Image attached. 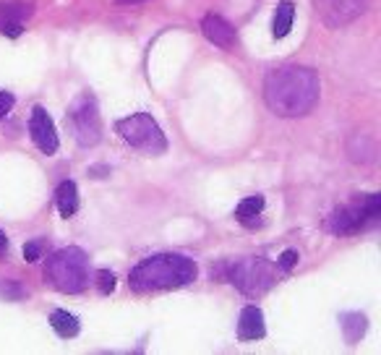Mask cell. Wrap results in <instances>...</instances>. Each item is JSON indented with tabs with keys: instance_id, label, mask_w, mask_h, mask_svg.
I'll use <instances>...</instances> for the list:
<instances>
[{
	"instance_id": "1",
	"label": "cell",
	"mask_w": 381,
	"mask_h": 355,
	"mask_svg": "<svg viewBox=\"0 0 381 355\" xmlns=\"http://www.w3.org/2000/svg\"><path fill=\"white\" fill-rule=\"evenodd\" d=\"M319 76L311 68L285 66V68L269 71L264 78V100L272 113L282 118H298L313 110L319 102Z\"/></svg>"
},
{
	"instance_id": "2",
	"label": "cell",
	"mask_w": 381,
	"mask_h": 355,
	"mask_svg": "<svg viewBox=\"0 0 381 355\" xmlns=\"http://www.w3.org/2000/svg\"><path fill=\"white\" fill-rule=\"evenodd\" d=\"M199 275L193 259L181 253H157L131 269L128 285L136 293H157V290H175L190 285Z\"/></svg>"
},
{
	"instance_id": "3",
	"label": "cell",
	"mask_w": 381,
	"mask_h": 355,
	"mask_svg": "<svg viewBox=\"0 0 381 355\" xmlns=\"http://www.w3.org/2000/svg\"><path fill=\"white\" fill-rule=\"evenodd\" d=\"M44 279L61 293H84L89 285V256L76 246L55 251L44 264Z\"/></svg>"
},
{
	"instance_id": "4",
	"label": "cell",
	"mask_w": 381,
	"mask_h": 355,
	"mask_svg": "<svg viewBox=\"0 0 381 355\" xmlns=\"http://www.w3.org/2000/svg\"><path fill=\"white\" fill-rule=\"evenodd\" d=\"M115 128L121 133V139L131 144L133 149H139L144 155H162L167 149V139L162 128L157 126V121L147 113H136L131 118L115 123Z\"/></svg>"
},
{
	"instance_id": "5",
	"label": "cell",
	"mask_w": 381,
	"mask_h": 355,
	"mask_svg": "<svg viewBox=\"0 0 381 355\" xmlns=\"http://www.w3.org/2000/svg\"><path fill=\"white\" fill-rule=\"evenodd\" d=\"M381 217V196L379 193H368L365 199L339 207L334 215L329 217V230L334 235H353L363 227L379 222Z\"/></svg>"
},
{
	"instance_id": "6",
	"label": "cell",
	"mask_w": 381,
	"mask_h": 355,
	"mask_svg": "<svg viewBox=\"0 0 381 355\" xmlns=\"http://www.w3.org/2000/svg\"><path fill=\"white\" fill-rule=\"evenodd\" d=\"M68 123L81 147L99 144V139H102V118H99L97 100L92 95H81L73 100L68 110Z\"/></svg>"
},
{
	"instance_id": "7",
	"label": "cell",
	"mask_w": 381,
	"mask_h": 355,
	"mask_svg": "<svg viewBox=\"0 0 381 355\" xmlns=\"http://www.w3.org/2000/svg\"><path fill=\"white\" fill-rule=\"evenodd\" d=\"M230 282L246 295H264L274 285V272L264 259H243L230 267Z\"/></svg>"
},
{
	"instance_id": "8",
	"label": "cell",
	"mask_w": 381,
	"mask_h": 355,
	"mask_svg": "<svg viewBox=\"0 0 381 355\" xmlns=\"http://www.w3.org/2000/svg\"><path fill=\"white\" fill-rule=\"evenodd\" d=\"M371 0H316V13L329 29L353 24L368 11Z\"/></svg>"
},
{
	"instance_id": "9",
	"label": "cell",
	"mask_w": 381,
	"mask_h": 355,
	"mask_svg": "<svg viewBox=\"0 0 381 355\" xmlns=\"http://www.w3.org/2000/svg\"><path fill=\"white\" fill-rule=\"evenodd\" d=\"M29 133H32V141L37 144L40 152L44 155H55L58 152V133H55V123L47 115L44 107L37 104L32 110V118H29Z\"/></svg>"
},
{
	"instance_id": "10",
	"label": "cell",
	"mask_w": 381,
	"mask_h": 355,
	"mask_svg": "<svg viewBox=\"0 0 381 355\" xmlns=\"http://www.w3.org/2000/svg\"><path fill=\"white\" fill-rule=\"evenodd\" d=\"M201 32L207 37L209 42L217 44V47H222V50H233L235 42H238V35H235V29L227 24L222 16H214V13H209L204 16L201 21Z\"/></svg>"
},
{
	"instance_id": "11",
	"label": "cell",
	"mask_w": 381,
	"mask_h": 355,
	"mask_svg": "<svg viewBox=\"0 0 381 355\" xmlns=\"http://www.w3.org/2000/svg\"><path fill=\"white\" fill-rule=\"evenodd\" d=\"M35 13L32 6L24 3H8V6H0V35L6 37H18L24 32L26 18Z\"/></svg>"
},
{
	"instance_id": "12",
	"label": "cell",
	"mask_w": 381,
	"mask_h": 355,
	"mask_svg": "<svg viewBox=\"0 0 381 355\" xmlns=\"http://www.w3.org/2000/svg\"><path fill=\"white\" fill-rule=\"evenodd\" d=\"M267 335V324H264V313L259 306H246L238 319V339L241 342H256Z\"/></svg>"
},
{
	"instance_id": "13",
	"label": "cell",
	"mask_w": 381,
	"mask_h": 355,
	"mask_svg": "<svg viewBox=\"0 0 381 355\" xmlns=\"http://www.w3.org/2000/svg\"><path fill=\"white\" fill-rule=\"evenodd\" d=\"M261 212H264V196H248L235 207V219L246 227L261 225Z\"/></svg>"
},
{
	"instance_id": "14",
	"label": "cell",
	"mask_w": 381,
	"mask_h": 355,
	"mask_svg": "<svg viewBox=\"0 0 381 355\" xmlns=\"http://www.w3.org/2000/svg\"><path fill=\"white\" fill-rule=\"evenodd\" d=\"M55 204H58V212L61 217H73L78 212V188L73 181H63L55 191Z\"/></svg>"
},
{
	"instance_id": "15",
	"label": "cell",
	"mask_w": 381,
	"mask_h": 355,
	"mask_svg": "<svg viewBox=\"0 0 381 355\" xmlns=\"http://www.w3.org/2000/svg\"><path fill=\"white\" fill-rule=\"evenodd\" d=\"M50 327L55 330V335L63 339H71V337H76L78 330H81V324H78V319L73 316V313L68 311H52L50 313Z\"/></svg>"
},
{
	"instance_id": "16",
	"label": "cell",
	"mask_w": 381,
	"mask_h": 355,
	"mask_svg": "<svg viewBox=\"0 0 381 355\" xmlns=\"http://www.w3.org/2000/svg\"><path fill=\"white\" fill-rule=\"evenodd\" d=\"M293 18H295V6L290 0H282L274 11V21H272V35L282 40V37L290 35V29H293Z\"/></svg>"
},
{
	"instance_id": "17",
	"label": "cell",
	"mask_w": 381,
	"mask_h": 355,
	"mask_svg": "<svg viewBox=\"0 0 381 355\" xmlns=\"http://www.w3.org/2000/svg\"><path fill=\"white\" fill-rule=\"evenodd\" d=\"M342 319V332H345V339L350 342V345H356L358 339L363 337L365 332V316L358 311H347L339 316Z\"/></svg>"
},
{
	"instance_id": "18",
	"label": "cell",
	"mask_w": 381,
	"mask_h": 355,
	"mask_svg": "<svg viewBox=\"0 0 381 355\" xmlns=\"http://www.w3.org/2000/svg\"><path fill=\"white\" fill-rule=\"evenodd\" d=\"M0 298L3 301H21V298H26V290L21 285H16V282H0Z\"/></svg>"
},
{
	"instance_id": "19",
	"label": "cell",
	"mask_w": 381,
	"mask_h": 355,
	"mask_svg": "<svg viewBox=\"0 0 381 355\" xmlns=\"http://www.w3.org/2000/svg\"><path fill=\"white\" fill-rule=\"evenodd\" d=\"M97 290L102 295H110L115 290V275L113 272H107V269H99L97 272Z\"/></svg>"
},
{
	"instance_id": "20",
	"label": "cell",
	"mask_w": 381,
	"mask_h": 355,
	"mask_svg": "<svg viewBox=\"0 0 381 355\" xmlns=\"http://www.w3.org/2000/svg\"><path fill=\"white\" fill-rule=\"evenodd\" d=\"M24 259L29 261V264H35V261L42 259V243L40 241H32L24 246Z\"/></svg>"
},
{
	"instance_id": "21",
	"label": "cell",
	"mask_w": 381,
	"mask_h": 355,
	"mask_svg": "<svg viewBox=\"0 0 381 355\" xmlns=\"http://www.w3.org/2000/svg\"><path fill=\"white\" fill-rule=\"evenodd\" d=\"M298 259H301V256H298V251H295V248H287V251L282 253V256H279L277 267L282 269V272H290V269H293L295 264H298Z\"/></svg>"
},
{
	"instance_id": "22",
	"label": "cell",
	"mask_w": 381,
	"mask_h": 355,
	"mask_svg": "<svg viewBox=\"0 0 381 355\" xmlns=\"http://www.w3.org/2000/svg\"><path fill=\"white\" fill-rule=\"evenodd\" d=\"M13 102H16V100H13V95H11V92H3V89H0V121H3V118H6V115L11 113Z\"/></svg>"
},
{
	"instance_id": "23",
	"label": "cell",
	"mask_w": 381,
	"mask_h": 355,
	"mask_svg": "<svg viewBox=\"0 0 381 355\" xmlns=\"http://www.w3.org/2000/svg\"><path fill=\"white\" fill-rule=\"evenodd\" d=\"M6 246H8V238H6V233L0 230V251H6Z\"/></svg>"
},
{
	"instance_id": "24",
	"label": "cell",
	"mask_w": 381,
	"mask_h": 355,
	"mask_svg": "<svg viewBox=\"0 0 381 355\" xmlns=\"http://www.w3.org/2000/svg\"><path fill=\"white\" fill-rule=\"evenodd\" d=\"M118 6H128V3H144V0H115Z\"/></svg>"
}]
</instances>
